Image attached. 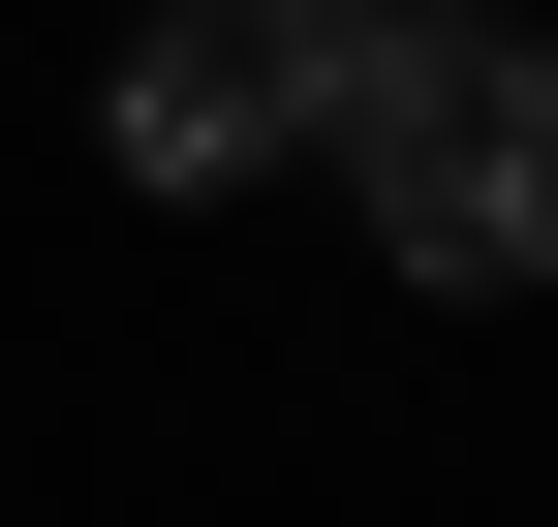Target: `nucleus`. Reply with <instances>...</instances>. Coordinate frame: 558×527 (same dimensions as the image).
I'll list each match as a JSON object with an SVG mask.
<instances>
[{"label": "nucleus", "instance_id": "obj_1", "mask_svg": "<svg viewBox=\"0 0 558 527\" xmlns=\"http://www.w3.org/2000/svg\"><path fill=\"white\" fill-rule=\"evenodd\" d=\"M311 156L373 218V280H435V310L558 280V32H497V0H373V62H341Z\"/></svg>", "mask_w": 558, "mask_h": 527}, {"label": "nucleus", "instance_id": "obj_2", "mask_svg": "<svg viewBox=\"0 0 558 527\" xmlns=\"http://www.w3.org/2000/svg\"><path fill=\"white\" fill-rule=\"evenodd\" d=\"M341 62H373V0H156V32L94 62V156L124 186H279L341 124Z\"/></svg>", "mask_w": 558, "mask_h": 527}]
</instances>
